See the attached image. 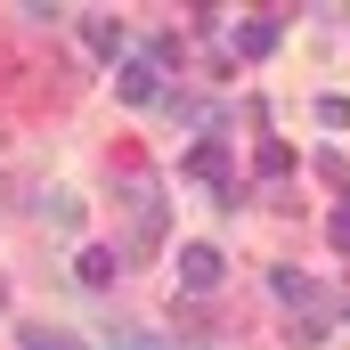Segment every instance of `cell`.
Here are the masks:
<instances>
[{
    "instance_id": "obj_6",
    "label": "cell",
    "mask_w": 350,
    "mask_h": 350,
    "mask_svg": "<svg viewBox=\"0 0 350 350\" xmlns=\"http://www.w3.org/2000/svg\"><path fill=\"white\" fill-rule=\"evenodd\" d=\"M269 49H277V25H269V16L237 25V57H269Z\"/></svg>"
},
{
    "instance_id": "obj_7",
    "label": "cell",
    "mask_w": 350,
    "mask_h": 350,
    "mask_svg": "<svg viewBox=\"0 0 350 350\" xmlns=\"http://www.w3.org/2000/svg\"><path fill=\"white\" fill-rule=\"evenodd\" d=\"M269 293H277V301H310V277H301V269H269Z\"/></svg>"
},
{
    "instance_id": "obj_11",
    "label": "cell",
    "mask_w": 350,
    "mask_h": 350,
    "mask_svg": "<svg viewBox=\"0 0 350 350\" xmlns=\"http://www.w3.org/2000/svg\"><path fill=\"white\" fill-rule=\"evenodd\" d=\"M326 228H334V245H342V253H350V212H334V220H326Z\"/></svg>"
},
{
    "instance_id": "obj_3",
    "label": "cell",
    "mask_w": 350,
    "mask_h": 350,
    "mask_svg": "<svg viewBox=\"0 0 350 350\" xmlns=\"http://www.w3.org/2000/svg\"><path fill=\"white\" fill-rule=\"evenodd\" d=\"M179 293H220V245H179Z\"/></svg>"
},
{
    "instance_id": "obj_1",
    "label": "cell",
    "mask_w": 350,
    "mask_h": 350,
    "mask_svg": "<svg viewBox=\"0 0 350 350\" xmlns=\"http://www.w3.org/2000/svg\"><path fill=\"white\" fill-rule=\"evenodd\" d=\"M114 196H122V220H131V253L163 245V179H155V172H122Z\"/></svg>"
},
{
    "instance_id": "obj_5",
    "label": "cell",
    "mask_w": 350,
    "mask_h": 350,
    "mask_svg": "<svg viewBox=\"0 0 350 350\" xmlns=\"http://www.w3.org/2000/svg\"><path fill=\"white\" fill-rule=\"evenodd\" d=\"M82 41H90V57H122V25L114 16H82Z\"/></svg>"
},
{
    "instance_id": "obj_8",
    "label": "cell",
    "mask_w": 350,
    "mask_h": 350,
    "mask_svg": "<svg viewBox=\"0 0 350 350\" xmlns=\"http://www.w3.org/2000/svg\"><path fill=\"white\" fill-rule=\"evenodd\" d=\"M106 342H114V350H163V334H155V326H114Z\"/></svg>"
},
{
    "instance_id": "obj_2",
    "label": "cell",
    "mask_w": 350,
    "mask_h": 350,
    "mask_svg": "<svg viewBox=\"0 0 350 350\" xmlns=\"http://www.w3.org/2000/svg\"><path fill=\"white\" fill-rule=\"evenodd\" d=\"M114 98H122V106H163V57H122Z\"/></svg>"
},
{
    "instance_id": "obj_10",
    "label": "cell",
    "mask_w": 350,
    "mask_h": 350,
    "mask_svg": "<svg viewBox=\"0 0 350 350\" xmlns=\"http://www.w3.org/2000/svg\"><path fill=\"white\" fill-rule=\"evenodd\" d=\"M261 172H269V179H285V172H293V147H277V139H269V147H261Z\"/></svg>"
},
{
    "instance_id": "obj_4",
    "label": "cell",
    "mask_w": 350,
    "mask_h": 350,
    "mask_svg": "<svg viewBox=\"0 0 350 350\" xmlns=\"http://www.w3.org/2000/svg\"><path fill=\"white\" fill-rule=\"evenodd\" d=\"M114 277H122V253H114V245H82V253H74V285H90V293H106Z\"/></svg>"
},
{
    "instance_id": "obj_9",
    "label": "cell",
    "mask_w": 350,
    "mask_h": 350,
    "mask_svg": "<svg viewBox=\"0 0 350 350\" xmlns=\"http://www.w3.org/2000/svg\"><path fill=\"white\" fill-rule=\"evenodd\" d=\"M16 350H74V334H57V326H33Z\"/></svg>"
}]
</instances>
